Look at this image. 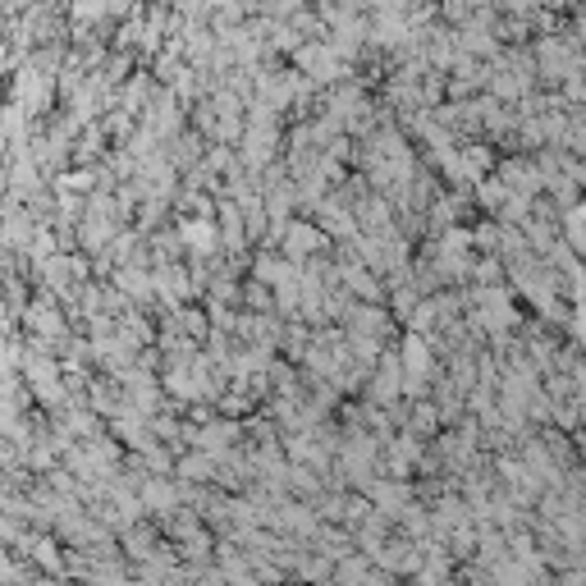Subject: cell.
<instances>
[{"instance_id":"6da1fadb","label":"cell","mask_w":586,"mask_h":586,"mask_svg":"<svg viewBox=\"0 0 586 586\" xmlns=\"http://www.w3.org/2000/svg\"><path fill=\"white\" fill-rule=\"evenodd\" d=\"M367 573H371L367 559H348L344 554V564H339V573H335V586H362L367 582Z\"/></svg>"},{"instance_id":"7a4b0ae2","label":"cell","mask_w":586,"mask_h":586,"mask_svg":"<svg viewBox=\"0 0 586 586\" xmlns=\"http://www.w3.org/2000/svg\"><path fill=\"white\" fill-rule=\"evenodd\" d=\"M28 550H33V559H37V564H42V568H51V573H60V568H65V564H60V559H55V545H46V541H33V545H28Z\"/></svg>"}]
</instances>
